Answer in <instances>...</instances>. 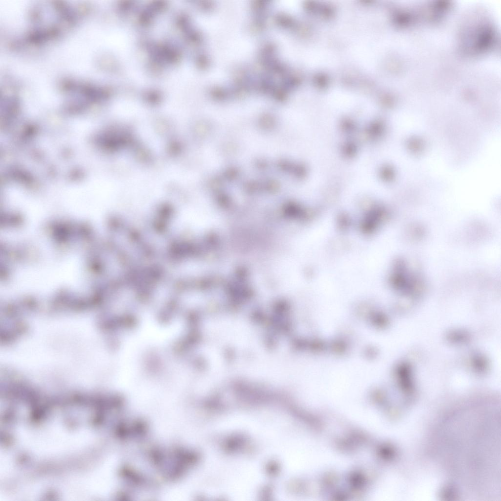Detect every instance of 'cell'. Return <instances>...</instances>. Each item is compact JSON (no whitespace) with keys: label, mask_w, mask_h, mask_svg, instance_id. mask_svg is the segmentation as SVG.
Here are the masks:
<instances>
[{"label":"cell","mask_w":501,"mask_h":501,"mask_svg":"<svg viewBox=\"0 0 501 501\" xmlns=\"http://www.w3.org/2000/svg\"><path fill=\"white\" fill-rule=\"evenodd\" d=\"M23 443L37 455L55 456L68 454L84 446L91 440L89 432L61 427H48L24 431Z\"/></svg>","instance_id":"obj_1"}]
</instances>
